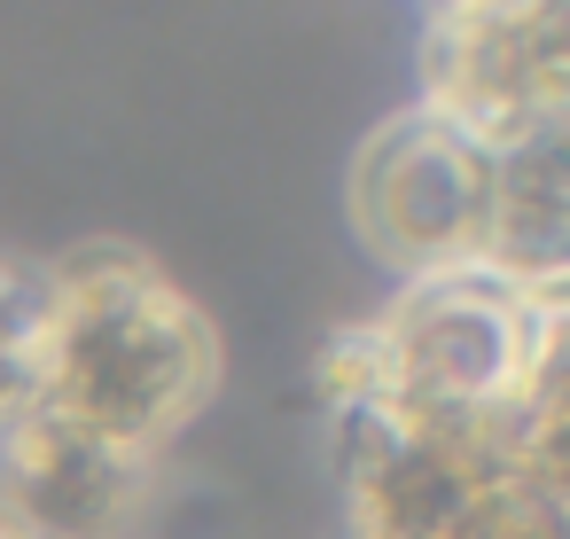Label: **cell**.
Returning a JSON list of instances; mask_svg holds the SVG:
<instances>
[{
    "label": "cell",
    "instance_id": "obj_5",
    "mask_svg": "<svg viewBox=\"0 0 570 539\" xmlns=\"http://www.w3.org/2000/svg\"><path fill=\"white\" fill-rule=\"evenodd\" d=\"M149 500V453H126L48 406L0 422V516L32 539H126Z\"/></svg>",
    "mask_w": 570,
    "mask_h": 539
},
{
    "label": "cell",
    "instance_id": "obj_2",
    "mask_svg": "<svg viewBox=\"0 0 570 539\" xmlns=\"http://www.w3.org/2000/svg\"><path fill=\"white\" fill-rule=\"evenodd\" d=\"M375 336V406L414 414H500L562 391V290H523L492 266H453L399 282L367 321Z\"/></svg>",
    "mask_w": 570,
    "mask_h": 539
},
{
    "label": "cell",
    "instance_id": "obj_3",
    "mask_svg": "<svg viewBox=\"0 0 570 539\" xmlns=\"http://www.w3.org/2000/svg\"><path fill=\"white\" fill-rule=\"evenodd\" d=\"M492 173H500V157L469 149L461 134H445L422 110H399L352 157V188H344L352 235L399 282H430V274H453V266H484Z\"/></svg>",
    "mask_w": 570,
    "mask_h": 539
},
{
    "label": "cell",
    "instance_id": "obj_6",
    "mask_svg": "<svg viewBox=\"0 0 570 539\" xmlns=\"http://www.w3.org/2000/svg\"><path fill=\"white\" fill-rule=\"evenodd\" d=\"M562 243H570V180H562V141L515 149L492 173V235L484 266L523 282V290H562Z\"/></svg>",
    "mask_w": 570,
    "mask_h": 539
},
{
    "label": "cell",
    "instance_id": "obj_1",
    "mask_svg": "<svg viewBox=\"0 0 570 539\" xmlns=\"http://www.w3.org/2000/svg\"><path fill=\"white\" fill-rule=\"evenodd\" d=\"M219 383L212 321L134 251V243H79L48 266V352H40V406L126 445L157 453Z\"/></svg>",
    "mask_w": 570,
    "mask_h": 539
},
{
    "label": "cell",
    "instance_id": "obj_7",
    "mask_svg": "<svg viewBox=\"0 0 570 539\" xmlns=\"http://www.w3.org/2000/svg\"><path fill=\"white\" fill-rule=\"evenodd\" d=\"M40 352H48V266L0 258V422L40 406Z\"/></svg>",
    "mask_w": 570,
    "mask_h": 539
},
{
    "label": "cell",
    "instance_id": "obj_4",
    "mask_svg": "<svg viewBox=\"0 0 570 539\" xmlns=\"http://www.w3.org/2000/svg\"><path fill=\"white\" fill-rule=\"evenodd\" d=\"M422 118L484 157L562 141L570 56L554 9H438L422 17Z\"/></svg>",
    "mask_w": 570,
    "mask_h": 539
}]
</instances>
